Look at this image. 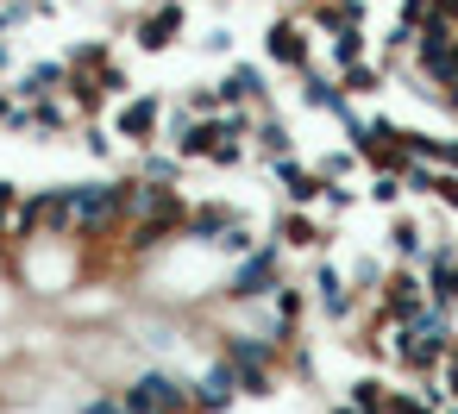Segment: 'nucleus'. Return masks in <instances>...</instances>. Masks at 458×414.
<instances>
[{
	"label": "nucleus",
	"mask_w": 458,
	"mask_h": 414,
	"mask_svg": "<svg viewBox=\"0 0 458 414\" xmlns=\"http://www.w3.org/2000/svg\"><path fill=\"white\" fill-rule=\"evenodd\" d=\"M132 189H139V176H126V182H70L76 239H107V232H120L126 214H132Z\"/></svg>",
	"instance_id": "1"
},
{
	"label": "nucleus",
	"mask_w": 458,
	"mask_h": 414,
	"mask_svg": "<svg viewBox=\"0 0 458 414\" xmlns=\"http://www.w3.org/2000/svg\"><path fill=\"white\" fill-rule=\"evenodd\" d=\"M276 283H289V276H283V245L270 239V245H251V251L239 258V270L226 276L220 295H226V301H270Z\"/></svg>",
	"instance_id": "2"
},
{
	"label": "nucleus",
	"mask_w": 458,
	"mask_h": 414,
	"mask_svg": "<svg viewBox=\"0 0 458 414\" xmlns=\"http://www.w3.org/2000/svg\"><path fill=\"white\" fill-rule=\"evenodd\" d=\"M414 70L433 76V82H458V32H452V20H427L414 32Z\"/></svg>",
	"instance_id": "3"
},
{
	"label": "nucleus",
	"mask_w": 458,
	"mask_h": 414,
	"mask_svg": "<svg viewBox=\"0 0 458 414\" xmlns=\"http://www.w3.org/2000/svg\"><path fill=\"white\" fill-rule=\"evenodd\" d=\"M120 395H132V401H151V408H164V414H195V401H189V383L176 376V370H164V364H151V370H139Z\"/></svg>",
	"instance_id": "4"
},
{
	"label": "nucleus",
	"mask_w": 458,
	"mask_h": 414,
	"mask_svg": "<svg viewBox=\"0 0 458 414\" xmlns=\"http://www.w3.org/2000/svg\"><path fill=\"white\" fill-rule=\"evenodd\" d=\"M176 38H182V7H170V0H157L151 13L132 20V45H139L145 57H164Z\"/></svg>",
	"instance_id": "5"
},
{
	"label": "nucleus",
	"mask_w": 458,
	"mask_h": 414,
	"mask_svg": "<svg viewBox=\"0 0 458 414\" xmlns=\"http://www.w3.org/2000/svg\"><path fill=\"white\" fill-rule=\"evenodd\" d=\"M157 126H164V101L157 95H126L120 114H114V132L126 145H157Z\"/></svg>",
	"instance_id": "6"
},
{
	"label": "nucleus",
	"mask_w": 458,
	"mask_h": 414,
	"mask_svg": "<svg viewBox=\"0 0 458 414\" xmlns=\"http://www.w3.org/2000/svg\"><path fill=\"white\" fill-rule=\"evenodd\" d=\"M377 308H383L389 320H408L414 308H427V276H420V270H389L383 289H377Z\"/></svg>",
	"instance_id": "7"
},
{
	"label": "nucleus",
	"mask_w": 458,
	"mask_h": 414,
	"mask_svg": "<svg viewBox=\"0 0 458 414\" xmlns=\"http://www.w3.org/2000/svg\"><path fill=\"white\" fill-rule=\"evenodd\" d=\"M189 401H195V414H226V408L239 401L233 364H226V358H214V364L201 370V383H189Z\"/></svg>",
	"instance_id": "8"
},
{
	"label": "nucleus",
	"mask_w": 458,
	"mask_h": 414,
	"mask_svg": "<svg viewBox=\"0 0 458 414\" xmlns=\"http://www.w3.org/2000/svg\"><path fill=\"white\" fill-rule=\"evenodd\" d=\"M264 57H270L276 70H308V26L283 13V20L264 32Z\"/></svg>",
	"instance_id": "9"
},
{
	"label": "nucleus",
	"mask_w": 458,
	"mask_h": 414,
	"mask_svg": "<svg viewBox=\"0 0 458 414\" xmlns=\"http://www.w3.org/2000/svg\"><path fill=\"white\" fill-rule=\"evenodd\" d=\"M327 239L333 232L314 220V207H283L276 214V245L283 251H327Z\"/></svg>",
	"instance_id": "10"
},
{
	"label": "nucleus",
	"mask_w": 458,
	"mask_h": 414,
	"mask_svg": "<svg viewBox=\"0 0 458 414\" xmlns=\"http://www.w3.org/2000/svg\"><path fill=\"white\" fill-rule=\"evenodd\" d=\"M314 301L327 308V320H352V308H358V289L345 283V270H339V264L314 258Z\"/></svg>",
	"instance_id": "11"
},
{
	"label": "nucleus",
	"mask_w": 458,
	"mask_h": 414,
	"mask_svg": "<svg viewBox=\"0 0 458 414\" xmlns=\"http://www.w3.org/2000/svg\"><path fill=\"white\" fill-rule=\"evenodd\" d=\"M270 170H276V182H283V201H289V207H314V201H320V189H327V176H320V170H308L295 151H289V157H276Z\"/></svg>",
	"instance_id": "12"
},
{
	"label": "nucleus",
	"mask_w": 458,
	"mask_h": 414,
	"mask_svg": "<svg viewBox=\"0 0 458 414\" xmlns=\"http://www.w3.org/2000/svg\"><path fill=\"white\" fill-rule=\"evenodd\" d=\"M295 76H301V82H295V95H301V107H314V114H339L345 126L358 120V114H352V101L339 95V76H333V82H327V76H314V70H295Z\"/></svg>",
	"instance_id": "13"
},
{
	"label": "nucleus",
	"mask_w": 458,
	"mask_h": 414,
	"mask_svg": "<svg viewBox=\"0 0 458 414\" xmlns=\"http://www.w3.org/2000/svg\"><path fill=\"white\" fill-rule=\"evenodd\" d=\"M270 308H276V326H270V339L289 351V345H295V326H301V314H308V295H301V283H276Z\"/></svg>",
	"instance_id": "14"
},
{
	"label": "nucleus",
	"mask_w": 458,
	"mask_h": 414,
	"mask_svg": "<svg viewBox=\"0 0 458 414\" xmlns=\"http://www.w3.org/2000/svg\"><path fill=\"white\" fill-rule=\"evenodd\" d=\"M427 301L458 308V251H452V245L427 251Z\"/></svg>",
	"instance_id": "15"
},
{
	"label": "nucleus",
	"mask_w": 458,
	"mask_h": 414,
	"mask_svg": "<svg viewBox=\"0 0 458 414\" xmlns=\"http://www.w3.org/2000/svg\"><path fill=\"white\" fill-rule=\"evenodd\" d=\"M233 220H245L239 207H226V201H208V207H189V220H182V239H195V245H214Z\"/></svg>",
	"instance_id": "16"
},
{
	"label": "nucleus",
	"mask_w": 458,
	"mask_h": 414,
	"mask_svg": "<svg viewBox=\"0 0 458 414\" xmlns=\"http://www.w3.org/2000/svg\"><path fill=\"white\" fill-rule=\"evenodd\" d=\"M314 32H364V0H314Z\"/></svg>",
	"instance_id": "17"
},
{
	"label": "nucleus",
	"mask_w": 458,
	"mask_h": 414,
	"mask_svg": "<svg viewBox=\"0 0 458 414\" xmlns=\"http://www.w3.org/2000/svg\"><path fill=\"white\" fill-rule=\"evenodd\" d=\"M214 95H220V107H251V101L264 107V76H258V63H233Z\"/></svg>",
	"instance_id": "18"
},
{
	"label": "nucleus",
	"mask_w": 458,
	"mask_h": 414,
	"mask_svg": "<svg viewBox=\"0 0 458 414\" xmlns=\"http://www.w3.org/2000/svg\"><path fill=\"white\" fill-rule=\"evenodd\" d=\"M64 82H70V63L57 57V63H32V70L13 82V95H20V101H45V95H64Z\"/></svg>",
	"instance_id": "19"
},
{
	"label": "nucleus",
	"mask_w": 458,
	"mask_h": 414,
	"mask_svg": "<svg viewBox=\"0 0 458 414\" xmlns=\"http://www.w3.org/2000/svg\"><path fill=\"white\" fill-rule=\"evenodd\" d=\"M26 107H32V132H38V139H57V132L70 126V101H64V95H45V101H26Z\"/></svg>",
	"instance_id": "20"
},
{
	"label": "nucleus",
	"mask_w": 458,
	"mask_h": 414,
	"mask_svg": "<svg viewBox=\"0 0 458 414\" xmlns=\"http://www.w3.org/2000/svg\"><path fill=\"white\" fill-rule=\"evenodd\" d=\"M176 170H182V157H176V151H151V145H145L139 182H151V189H176Z\"/></svg>",
	"instance_id": "21"
},
{
	"label": "nucleus",
	"mask_w": 458,
	"mask_h": 414,
	"mask_svg": "<svg viewBox=\"0 0 458 414\" xmlns=\"http://www.w3.org/2000/svg\"><path fill=\"white\" fill-rule=\"evenodd\" d=\"M383 89V70H370V63H345L339 70V95L352 101V95H377Z\"/></svg>",
	"instance_id": "22"
},
{
	"label": "nucleus",
	"mask_w": 458,
	"mask_h": 414,
	"mask_svg": "<svg viewBox=\"0 0 458 414\" xmlns=\"http://www.w3.org/2000/svg\"><path fill=\"white\" fill-rule=\"evenodd\" d=\"M251 139H258V151H264V157H270V164H276V157H289V126H283V120H276V114H264V120H258V132H251Z\"/></svg>",
	"instance_id": "23"
},
{
	"label": "nucleus",
	"mask_w": 458,
	"mask_h": 414,
	"mask_svg": "<svg viewBox=\"0 0 458 414\" xmlns=\"http://www.w3.org/2000/svg\"><path fill=\"white\" fill-rule=\"evenodd\" d=\"M420 232H427V226H414V220H408V214H402V220H395V226H389V251H395V258H408V264H414V258H420V251H427V239H420Z\"/></svg>",
	"instance_id": "24"
},
{
	"label": "nucleus",
	"mask_w": 458,
	"mask_h": 414,
	"mask_svg": "<svg viewBox=\"0 0 458 414\" xmlns=\"http://www.w3.org/2000/svg\"><path fill=\"white\" fill-rule=\"evenodd\" d=\"M345 401H352L358 414H383V401H389V389H383V376H358Z\"/></svg>",
	"instance_id": "25"
},
{
	"label": "nucleus",
	"mask_w": 458,
	"mask_h": 414,
	"mask_svg": "<svg viewBox=\"0 0 458 414\" xmlns=\"http://www.w3.org/2000/svg\"><path fill=\"white\" fill-rule=\"evenodd\" d=\"M433 182H439V164H427V157H408L402 164V189L408 195H433Z\"/></svg>",
	"instance_id": "26"
},
{
	"label": "nucleus",
	"mask_w": 458,
	"mask_h": 414,
	"mask_svg": "<svg viewBox=\"0 0 458 414\" xmlns=\"http://www.w3.org/2000/svg\"><path fill=\"white\" fill-rule=\"evenodd\" d=\"M345 283H352L358 295H377V289H383V264H377V258H358V264L345 270Z\"/></svg>",
	"instance_id": "27"
},
{
	"label": "nucleus",
	"mask_w": 458,
	"mask_h": 414,
	"mask_svg": "<svg viewBox=\"0 0 458 414\" xmlns=\"http://www.w3.org/2000/svg\"><path fill=\"white\" fill-rule=\"evenodd\" d=\"M333 63H364V32H333Z\"/></svg>",
	"instance_id": "28"
},
{
	"label": "nucleus",
	"mask_w": 458,
	"mask_h": 414,
	"mask_svg": "<svg viewBox=\"0 0 458 414\" xmlns=\"http://www.w3.org/2000/svg\"><path fill=\"white\" fill-rule=\"evenodd\" d=\"M208 164H220V170H233V164H245V139H233V132H220V139H214V151H208Z\"/></svg>",
	"instance_id": "29"
},
{
	"label": "nucleus",
	"mask_w": 458,
	"mask_h": 414,
	"mask_svg": "<svg viewBox=\"0 0 458 414\" xmlns=\"http://www.w3.org/2000/svg\"><path fill=\"white\" fill-rule=\"evenodd\" d=\"M251 245H258V239H251V226H245V220H233V226L214 239V251H233V258H245Z\"/></svg>",
	"instance_id": "30"
},
{
	"label": "nucleus",
	"mask_w": 458,
	"mask_h": 414,
	"mask_svg": "<svg viewBox=\"0 0 458 414\" xmlns=\"http://www.w3.org/2000/svg\"><path fill=\"white\" fill-rule=\"evenodd\" d=\"M64 63H70V70H101V63H107V45H101V38H89V45H76Z\"/></svg>",
	"instance_id": "31"
},
{
	"label": "nucleus",
	"mask_w": 458,
	"mask_h": 414,
	"mask_svg": "<svg viewBox=\"0 0 458 414\" xmlns=\"http://www.w3.org/2000/svg\"><path fill=\"white\" fill-rule=\"evenodd\" d=\"M427 20H433V0H402V13H395V26H402V32H420Z\"/></svg>",
	"instance_id": "32"
},
{
	"label": "nucleus",
	"mask_w": 458,
	"mask_h": 414,
	"mask_svg": "<svg viewBox=\"0 0 458 414\" xmlns=\"http://www.w3.org/2000/svg\"><path fill=\"white\" fill-rule=\"evenodd\" d=\"M352 170H358V151H333V157H320V176H327V182H345Z\"/></svg>",
	"instance_id": "33"
},
{
	"label": "nucleus",
	"mask_w": 458,
	"mask_h": 414,
	"mask_svg": "<svg viewBox=\"0 0 458 414\" xmlns=\"http://www.w3.org/2000/svg\"><path fill=\"white\" fill-rule=\"evenodd\" d=\"M402 195H408V189H402V176H377V182H370V201H377V207H395Z\"/></svg>",
	"instance_id": "34"
},
{
	"label": "nucleus",
	"mask_w": 458,
	"mask_h": 414,
	"mask_svg": "<svg viewBox=\"0 0 458 414\" xmlns=\"http://www.w3.org/2000/svg\"><path fill=\"white\" fill-rule=\"evenodd\" d=\"M13 207H20V189H13V182H0V239L13 232Z\"/></svg>",
	"instance_id": "35"
},
{
	"label": "nucleus",
	"mask_w": 458,
	"mask_h": 414,
	"mask_svg": "<svg viewBox=\"0 0 458 414\" xmlns=\"http://www.w3.org/2000/svg\"><path fill=\"white\" fill-rule=\"evenodd\" d=\"M82 145H89L95 157H114V139H107V126H95V120L82 126Z\"/></svg>",
	"instance_id": "36"
},
{
	"label": "nucleus",
	"mask_w": 458,
	"mask_h": 414,
	"mask_svg": "<svg viewBox=\"0 0 458 414\" xmlns=\"http://www.w3.org/2000/svg\"><path fill=\"white\" fill-rule=\"evenodd\" d=\"M320 201H327V207H352V201H358V195H352V189H345V182H327V189H320Z\"/></svg>",
	"instance_id": "37"
},
{
	"label": "nucleus",
	"mask_w": 458,
	"mask_h": 414,
	"mask_svg": "<svg viewBox=\"0 0 458 414\" xmlns=\"http://www.w3.org/2000/svg\"><path fill=\"white\" fill-rule=\"evenodd\" d=\"M82 414H126V401H120V395H89Z\"/></svg>",
	"instance_id": "38"
},
{
	"label": "nucleus",
	"mask_w": 458,
	"mask_h": 414,
	"mask_svg": "<svg viewBox=\"0 0 458 414\" xmlns=\"http://www.w3.org/2000/svg\"><path fill=\"white\" fill-rule=\"evenodd\" d=\"M439 376H445V389H452V401H458V339H452V351H445V364H439Z\"/></svg>",
	"instance_id": "39"
},
{
	"label": "nucleus",
	"mask_w": 458,
	"mask_h": 414,
	"mask_svg": "<svg viewBox=\"0 0 458 414\" xmlns=\"http://www.w3.org/2000/svg\"><path fill=\"white\" fill-rule=\"evenodd\" d=\"M333 414H358V408H352V401H339V408H333Z\"/></svg>",
	"instance_id": "40"
},
{
	"label": "nucleus",
	"mask_w": 458,
	"mask_h": 414,
	"mask_svg": "<svg viewBox=\"0 0 458 414\" xmlns=\"http://www.w3.org/2000/svg\"><path fill=\"white\" fill-rule=\"evenodd\" d=\"M0 70H7V45H0Z\"/></svg>",
	"instance_id": "41"
},
{
	"label": "nucleus",
	"mask_w": 458,
	"mask_h": 414,
	"mask_svg": "<svg viewBox=\"0 0 458 414\" xmlns=\"http://www.w3.org/2000/svg\"><path fill=\"white\" fill-rule=\"evenodd\" d=\"M289 7H308V0H289Z\"/></svg>",
	"instance_id": "42"
},
{
	"label": "nucleus",
	"mask_w": 458,
	"mask_h": 414,
	"mask_svg": "<svg viewBox=\"0 0 458 414\" xmlns=\"http://www.w3.org/2000/svg\"><path fill=\"white\" fill-rule=\"evenodd\" d=\"M308 7H314V0H308Z\"/></svg>",
	"instance_id": "43"
},
{
	"label": "nucleus",
	"mask_w": 458,
	"mask_h": 414,
	"mask_svg": "<svg viewBox=\"0 0 458 414\" xmlns=\"http://www.w3.org/2000/svg\"><path fill=\"white\" fill-rule=\"evenodd\" d=\"M32 7H38V0H32Z\"/></svg>",
	"instance_id": "44"
}]
</instances>
